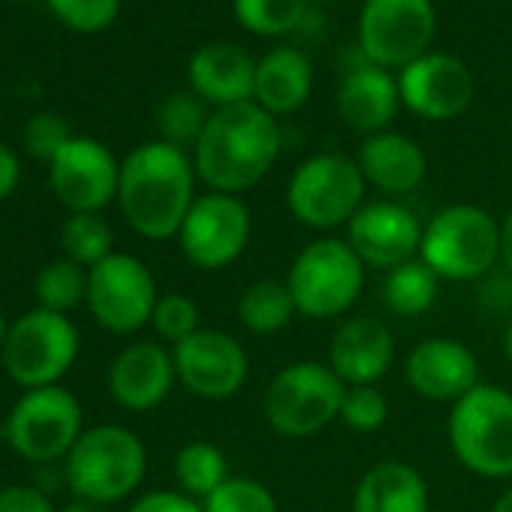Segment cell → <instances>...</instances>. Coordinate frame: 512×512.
<instances>
[{"mask_svg":"<svg viewBox=\"0 0 512 512\" xmlns=\"http://www.w3.org/2000/svg\"><path fill=\"white\" fill-rule=\"evenodd\" d=\"M281 154V127L253 100L208 115L196 142V175L214 190L238 196L260 184Z\"/></svg>","mask_w":512,"mask_h":512,"instance_id":"cell-1","label":"cell"},{"mask_svg":"<svg viewBox=\"0 0 512 512\" xmlns=\"http://www.w3.org/2000/svg\"><path fill=\"white\" fill-rule=\"evenodd\" d=\"M196 166L169 142H145L121 163L118 205L133 232L151 241L178 235L193 205Z\"/></svg>","mask_w":512,"mask_h":512,"instance_id":"cell-2","label":"cell"},{"mask_svg":"<svg viewBox=\"0 0 512 512\" xmlns=\"http://www.w3.org/2000/svg\"><path fill=\"white\" fill-rule=\"evenodd\" d=\"M148 470L145 443L124 425H94L82 431L64 458V476L76 500L112 506L130 497Z\"/></svg>","mask_w":512,"mask_h":512,"instance_id":"cell-3","label":"cell"},{"mask_svg":"<svg viewBox=\"0 0 512 512\" xmlns=\"http://www.w3.org/2000/svg\"><path fill=\"white\" fill-rule=\"evenodd\" d=\"M449 446L461 467L485 479L512 476V395L494 383H479L452 404L446 422Z\"/></svg>","mask_w":512,"mask_h":512,"instance_id":"cell-4","label":"cell"},{"mask_svg":"<svg viewBox=\"0 0 512 512\" xmlns=\"http://www.w3.org/2000/svg\"><path fill=\"white\" fill-rule=\"evenodd\" d=\"M419 260L440 281H479L500 260V223L479 205H446L422 229Z\"/></svg>","mask_w":512,"mask_h":512,"instance_id":"cell-5","label":"cell"},{"mask_svg":"<svg viewBox=\"0 0 512 512\" xmlns=\"http://www.w3.org/2000/svg\"><path fill=\"white\" fill-rule=\"evenodd\" d=\"M79 356V329L67 314L34 308L10 323L7 341L0 347L4 374L28 389L58 386Z\"/></svg>","mask_w":512,"mask_h":512,"instance_id":"cell-6","label":"cell"},{"mask_svg":"<svg viewBox=\"0 0 512 512\" xmlns=\"http://www.w3.org/2000/svg\"><path fill=\"white\" fill-rule=\"evenodd\" d=\"M344 392L347 386L329 368V362H293L278 371L266 389V422L281 437H314L335 419H341Z\"/></svg>","mask_w":512,"mask_h":512,"instance_id":"cell-7","label":"cell"},{"mask_svg":"<svg viewBox=\"0 0 512 512\" xmlns=\"http://www.w3.org/2000/svg\"><path fill=\"white\" fill-rule=\"evenodd\" d=\"M287 287L299 314L311 320H335L359 302L365 263L347 241L317 238L296 256Z\"/></svg>","mask_w":512,"mask_h":512,"instance_id":"cell-8","label":"cell"},{"mask_svg":"<svg viewBox=\"0 0 512 512\" xmlns=\"http://www.w3.org/2000/svg\"><path fill=\"white\" fill-rule=\"evenodd\" d=\"M82 437V404L64 386L28 389L7 413L4 440L34 464L67 458Z\"/></svg>","mask_w":512,"mask_h":512,"instance_id":"cell-9","label":"cell"},{"mask_svg":"<svg viewBox=\"0 0 512 512\" xmlns=\"http://www.w3.org/2000/svg\"><path fill=\"white\" fill-rule=\"evenodd\" d=\"M365 184L356 160L344 154H317L293 172L287 205L293 217L311 229H338L365 205Z\"/></svg>","mask_w":512,"mask_h":512,"instance_id":"cell-10","label":"cell"},{"mask_svg":"<svg viewBox=\"0 0 512 512\" xmlns=\"http://www.w3.org/2000/svg\"><path fill=\"white\" fill-rule=\"evenodd\" d=\"M157 281L133 253H112L88 269V311L112 335H136L157 308Z\"/></svg>","mask_w":512,"mask_h":512,"instance_id":"cell-11","label":"cell"},{"mask_svg":"<svg viewBox=\"0 0 512 512\" xmlns=\"http://www.w3.org/2000/svg\"><path fill=\"white\" fill-rule=\"evenodd\" d=\"M434 31L431 0H365L359 13V49L383 70H404L428 55Z\"/></svg>","mask_w":512,"mask_h":512,"instance_id":"cell-12","label":"cell"},{"mask_svg":"<svg viewBox=\"0 0 512 512\" xmlns=\"http://www.w3.org/2000/svg\"><path fill=\"white\" fill-rule=\"evenodd\" d=\"M250 241V208L229 193L196 196L181 229L178 244L184 260L202 272L232 266Z\"/></svg>","mask_w":512,"mask_h":512,"instance_id":"cell-13","label":"cell"},{"mask_svg":"<svg viewBox=\"0 0 512 512\" xmlns=\"http://www.w3.org/2000/svg\"><path fill=\"white\" fill-rule=\"evenodd\" d=\"M118 181L121 166L97 139L73 136L49 163L52 193L70 214H100L118 199Z\"/></svg>","mask_w":512,"mask_h":512,"instance_id":"cell-14","label":"cell"},{"mask_svg":"<svg viewBox=\"0 0 512 512\" xmlns=\"http://www.w3.org/2000/svg\"><path fill=\"white\" fill-rule=\"evenodd\" d=\"M178 383L202 401H226L247 383L244 347L217 329H199L172 350Z\"/></svg>","mask_w":512,"mask_h":512,"instance_id":"cell-15","label":"cell"},{"mask_svg":"<svg viewBox=\"0 0 512 512\" xmlns=\"http://www.w3.org/2000/svg\"><path fill=\"white\" fill-rule=\"evenodd\" d=\"M347 244L371 269H398L419 256L422 226L416 214L392 199L365 202L347 223Z\"/></svg>","mask_w":512,"mask_h":512,"instance_id":"cell-16","label":"cell"},{"mask_svg":"<svg viewBox=\"0 0 512 512\" xmlns=\"http://www.w3.org/2000/svg\"><path fill=\"white\" fill-rule=\"evenodd\" d=\"M401 103L425 121H452L473 100V76L467 64L446 52H428L398 79Z\"/></svg>","mask_w":512,"mask_h":512,"instance_id":"cell-17","label":"cell"},{"mask_svg":"<svg viewBox=\"0 0 512 512\" xmlns=\"http://www.w3.org/2000/svg\"><path fill=\"white\" fill-rule=\"evenodd\" d=\"M404 380L428 401L455 404L479 386V362L455 338H425L407 353Z\"/></svg>","mask_w":512,"mask_h":512,"instance_id":"cell-18","label":"cell"},{"mask_svg":"<svg viewBox=\"0 0 512 512\" xmlns=\"http://www.w3.org/2000/svg\"><path fill=\"white\" fill-rule=\"evenodd\" d=\"M175 380V359L160 341H133L109 365V395L133 413L160 407Z\"/></svg>","mask_w":512,"mask_h":512,"instance_id":"cell-19","label":"cell"},{"mask_svg":"<svg viewBox=\"0 0 512 512\" xmlns=\"http://www.w3.org/2000/svg\"><path fill=\"white\" fill-rule=\"evenodd\" d=\"M395 359V338L377 317H353L341 323L329 344V368L344 386H377Z\"/></svg>","mask_w":512,"mask_h":512,"instance_id":"cell-20","label":"cell"},{"mask_svg":"<svg viewBox=\"0 0 512 512\" xmlns=\"http://www.w3.org/2000/svg\"><path fill=\"white\" fill-rule=\"evenodd\" d=\"M190 85L202 103L217 109L253 100L256 61L232 43H208L190 58Z\"/></svg>","mask_w":512,"mask_h":512,"instance_id":"cell-21","label":"cell"},{"mask_svg":"<svg viewBox=\"0 0 512 512\" xmlns=\"http://www.w3.org/2000/svg\"><path fill=\"white\" fill-rule=\"evenodd\" d=\"M401 91L398 82L389 76V70L365 61L353 70H347L341 88H338V115L347 127L359 133H383L389 121L398 115Z\"/></svg>","mask_w":512,"mask_h":512,"instance_id":"cell-22","label":"cell"},{"mask_svg":"<svg viewBox=\"0 0 512 512\" xmlns=\"http://www.w3.org/2000/svg\"><path fill=\"white\" fill-rule=\"evenodd\" d=\"M356 163L365 181L389 196L413 193L428 172L425 151L413 139L401 133H386V130L362 142Z\"/></svg>","mask_w":512,"mask_h":512,"instance_id":"cell-23","label":"cell"},{"mask_svg":"<svg viewBox=\"0 0 512 512\" xmlns=\"http://www.w3.org/2000/svg\"><path fill=\"white\" fill-rule=\"evenodd\" d=\"M314 85V67L305 52L281 46L256 61L253 103L269 115H293L305 106Z\"/></svg>","mask_w":512,"mask_h":512,"instance_id":"cell-24","label":"cell"},{"mask_svg":"<svg viewBox=\"0 0 512 512\" xmlns=\"http://www.w3.org/2000/svg\"><path fill=\"white\" fill-rule=\"evenodd\" d=\"M425 476L407 461H377L353 491V512H428Z\"/></svg>","mask_w":512,"mask_h":512,"instance_id":"cell-25","label":"cell"},{"mask_svg":"<svg viewBox=\"0 0 512 512\" xmlns=\"http://www.w3.org/2000/svg\"><path fill=\"white\" fill-rule=\"evenodd\" d=\"M296 311L293 293L281 281H256L238 299V320L253 335H275L290 326Z\"/></svg>","mask_w":512,"mask_h":512,"instance_id":"cell-26","label":"cell"},{"mask_svg":"<svg viewBox=\"0 0 512 512\" xmlns=\"http://www.w3.org/2000/svg\"><path fill=\"white\" fill-rule=\"evenodd\" d=\"M437 284L440 278L416 256V260L386 272L380 299L398 317H419L431 311V305L437 302Z\"/></svg>","mask_w":512,"mask_h":512,"instance_id":"cell-27","label":"cell"},{"mask_svg":"<svg viewBox=\"0 0 512 512\" xmlns=\"http://www.w3.org/2000/svg\"><path fill=\"white\" fill-rule=\"evenodd\" d=\"M226 455L205 440H193L178 449L175 455V479L181 491L193 500H205L214 488H220L229 479Z\"/></svg>","mask_w":512,"mask_h":512,"instance_id":"cell-28","label":"cell"},{"mask_svg":"<svg viewBox=\"0 0 512 512\" xmlns=\"http://www.w3.org/2000/svg\"><path fill=\"white\" fill-rule=\"evenodd\" d=\"M235 22L260 37H287L308 19V0H232Z\"/></svg>","mask_w":512,"mask_h":512,"instance_id":"cell-29","label":"cell"},{"mask_svg":"<svg viewBox=\"0 0 512 512\" xmlns=\"http://www.w3.org/2000/svg\"><path fill=\"white\" fill-rule=\"evenodd\" d=\"M34 296H37V308L55 311V314H70L88 296V272L82 266H76L73 260H67V256L52 260L37 275Z\"/></svg>","mask_w":512,"mask_h":512,"instance_id":"cell-30","label":"cell"},{"mask_svg":"<svg viewBox=\"0 0 512 512\" xmlns=\"http://www.w3.org/2000/svg\"><path fill=\"white\" fill-rule=\"evenodd\" d=\"M112 244V226L100 214H70V220L61 229L64 256L82 269H94L106 256H112Z\"/></svg>","mask_w":512,"mask_h":512,"instance_id":"cell-31","label":"cell"},{"mask_svg":"<svg viewBox=\"0 0 512 512\" xmlns=\"http://www.w3.org/2000/svg\"><path fill=\"white\" fill-rule=\"evenodd\" d=\"M205 124H208L205 103L196 94H172L157 112V127L163 133V142L175 148H187V145L196 148Z\"/></svg>","mask_w":512,"mask_h":512,"instance_id":"cell-32","label":"cell"},{"mask_svg":"<svg viewBox=\"0 0 512 512\" xmlns=\"http://www.w3.org/2000/svg\"><path fill=\"white\" fill-rule=\"evenodd\" d=\"M205 512H278V500L260 479L229 476L202 500Z\"/></svg>","mask_w":512,"mask_h":512,"instance_id":"cell-33","label":"cell"},{"mask_svg":"<svg viewBox=\"0 0 512 512\" xmlns=\"http://www.w3.org/2000/svg\"><path fill=\"white\" fill-rule=\"evenodd\" d=\"M151 326H154L157 338H163L169 344H181L199 332V308L184 293H166L157 299Z\"/></svg>","mask_w":512,"mask_h":512,"instance_id":"cell-34","label":"cell"},{"mask_svg":"<svg viewBox=\"0 0 512 512\" xmlns=\"http://www.w3.org/2000/svg\"><path fill=\"white\" fill-rule=\"evenodd\" d=\"M389 419V401L377 386H347L341 404V422L353 431L371 434Z\"/></svg>","mask_w":512,"mask_h":512,"instance_id":"cell-35","label":"cell"},{"mask_svg":"<svg viewBox=\"0 0 512 512\" xmlns=\"http://www.w3.org/2000/svg\"><path fill=\"white\" fill-rule=\"evenodd\" d=\"M52 13L73 31H103L115 22L121 0H49Z\"/></svg>","mask_w":512,"mask_h":512,"instance_id":"cell-36","label":"cell"},{"mask_svg":"<svg viewBox=\"0 0 512 512\" xmlns=\"http://www.w3.org/2000/svg\"><path fill=\"white\" fill-rule=\"evenodd\" d=\"M70 127L64 118L52 115V112H43V115H34L28 121V130H25V145L31 151V157L37 160H49L70 142Z\"/></svg>","mask_w":512,"mask_h":512,"instance_id":"cell-37","label":"cell"},{"mask_svg":"<svg viewBox=\"0 0 512 512\" xmlns=\"http://www.w3.org/2000/svg\"><path fill=\"white\" fill-rule=\"evenodd\" d=\"M0 512H58L49 500L34 485H7L0 488Z\"/></svg>","mask_w":512,"mask_h":512,"instance_id":"cell-38","label":"cell"},{"mask_svg":"<svg viewBox=\"0 0 512 512\" xmlns=\"http://www.w3.org/2000/svg\"><path fill=\"white\" fill-rule=\"evenodd\" d=\"M127 512H205L199 500L184 491H148Z\"/></svg>","mask_w":512,"mask_h":512,"instance_id":"cell-39","label":"cell"},{"mask_svg":"<svg viewBox=\"0 0 512 512\" xmlns=\"http://www.w3.org/2000/svg\"><path fill=\"white\" fill-rule=\"evenodd\" d=\"M19 178H22V163L16 151L0 142V202L13 196V190L19 187Z\"/></svg>","mask_w":512,"mask_h":512,"instance_id":"cell-40","label":"cell"},{"mask_svg":"<svg viewBox=\"0 0 512 512\" xmlns=\"http://www.w3.org/2000/svg\"><path fill=\"white\" fill-rule=\"evenodd\" d=\"M500 263H503V269L512 278V208H509V214L500 223Z\"/></svg>","mask_w":512,"mask_h":512,"instance_id":"cell-41","label":"cell"},{"mask_svg":"<svg viewBox=\"0 0 512 512\" xmlns=\"http://www.w3.org/2000/svg\"><path fill=\"white\" fill-rule=\"evenodd\" d=\"M58 512H112V509L109 506H100V503H91V500H73V503H67Z\"/></svg>","mask_w":512,"mask_h":512,"instance_id":"cell-42","label":"cell"},{"mask_svg":"<svg viewBox=\"0 0 512 512\" xmlns=\"http://www.w3.org/2000/svg\"><path fill=\"white\" fill-rule=\"evenodd\" d=\"M491 512H512V488H506V491L494 500Z\"/></svg>","mask_w":512,"mask_h":512,"instance_id":"cell-43","label":"cell"},{"mask_svg":"<svg viewBox=\"0 0 512 512\" xmlns=\"http://www.w3.org/2000/svg\"><path fill=\"white\" fill-rule=\"evenodd\" d=\"M503 353H506V359H509V365H512V320H509L506 335H503Z\"/></svg>","mask_w":512,"mask_h":512,"instance_id":"cell-44","label":"cell"},{"mask_svg":"<svg viewBox=\"0 0 512 512\" xmlns=\"http://www.w3.org/2000/svg\"><path fill=\"white\" fill-rule=\"evenodd\" d=\"M7 332H10V323H7L4 311H0V347H4V341H7Z\"/></svg>","mask_w":512,"mask_h":512,"instance_id":"cell-45","label":"cell"}]
</instances>
